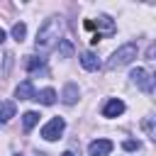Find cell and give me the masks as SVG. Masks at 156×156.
I'll use <instances>...</instances> for the list:
<instances>
[{"instance_id": "cell-1", "label": "cell", "mask_w": 156, "mask_h": 156, "mask_svg": "<svg viewBox=\"0 0 156 156\" xmlns=\"http://www.w3.org/2000/svg\"><path fill=\"white\" fill-rule=\"evenodd\" d=\"M61 29H63L61 17H49V20L39 27V32H37V49L49 51V49L61 39Z\"/></svg>"}, {"instance_id": "cell-2", "label": "cell", "mask_w": 156, "mask_h": 156, "mask_svg": "<svg viewBox=\"0 0 156 156\" xmlns=\"http://www.w3.org/2000/svg\"><path fill=\"white\" fill-rule=\"evenodd\" d=\"M136 54H139V49H136V44H122L117 51H112V56L107 58V68L110 71H115V68H122V66H129L134 58H136Z\"/></svg>"}, {"instance_id": "cell-3", "label": "cell", "mask_w": 156, "mask_h": 156, "mask_svg": "<svg viewBox=\"0 0 156 156\" xmlns=\"http://www.w3.org/2000/svg\"><path fill=\"white\" fill-rule=\"evenodd\" d=\"M63 129H66L63 117H54V119H49V122L41 127V139H46V141H56V139H61Z\"/></svg>"}, {"instance_id": "cell-4", "label": "cell", "mask_w": 156, "mask_h": 156, "mask_svg": "<svg viewBox=\"0 0 156 156\" xmlns=\"http://www.w3.org/2000/svg\"><path fill=\"white\" fill-rule=\"evenodd\" d=\"M129 78H132V83H134L139 90H144V93H151V90H154V80H151L149 71H144V68H134Z\"/></svg>"}, {"instance_id": "cell-5", "label": "cell", "mask_w": 156, "mask_h": 156, "mask_svg": "<svg viewBox=\"0 0 156 156\" xmlns=\"http://www.w3.org/2000/svg\"><path fill=\"white\" fill-rule=\"evenodd\" d=\"M124 110H127V105H124L119 98H110V100L102 105V117H107V119H115V117H119Z\"/></svg>"}, {"instance_id": "cell-6", "label": "cell", "mask_w": 156, "mask_h": 156, "mask_svg": "<svg viewBox=\"0 0 156 156\" xmlns=\"http://www.w3.org/2000/svg\"><path fill=\"white\" fill-rule=\"evenodd\" d=\"M115 149V144L110 139H95L88 144V156H107Z\"/></svg>"}, {"instance_id": "cell-7", "label": "cell", "mask_w": 156, "mask_h": 156, "mask_svg": "<svg viewBox=\"0 0 156 156\" xmlns=\"http://www.w3.org/2000/svg\"><path fill=\"white\" fill-rule=\"evenodd\" d=\"M78 98H80L78 85H76V83H66L63 90H61V102H63V105H76Z\"/></svg>"}, {"instance_id": "cell-8", "label": "cell", "mask_w": 156, "mask_h": 156, "mask_svg": "<svg viewBox=\"0 0 156 156\" xmlns=\"http://www.w3.org/2000/svg\"><path fill=\"white\" fill-rule=\"evenodd\" d=\"M34 85H32V80H22L17 88H15V98L17 100H34Z\"/></svg>"}, {"instance_id": "cell-9", "label": "cell", "mask_w": 156, "mask_h": 156, "mask_svg": "<svg viewBox=\"0 0 156 156\" xmlns=\"http://www.w3.org/2000/svg\"><path fill=\"white\" fill-rule=\"evenodd\" d=\"M15 115H17V105H15L12 100H5V102H0V124L10 122Z\"/></svg>"}, {"instance_id": "cell-10", "label": "cell", "mask_w": 156, "mask_h": 156, "mask_svg": "<svg viewBox=\"0 0 156 156\" xmlns=\"http://www.w3.org/2000/svg\"><path fill=\"white\" fill-rule=\"evenodd\" d=\"M80 66H83L85 71H98V68H100V58H98L93 51H83V54H80Z\"/></svg>"}, {"instance_id": "cell-11", "label": "cell", "mask_w": 156, "mask_h": 156, "mask_svg": "<svg viewBox=\"0 0 156 156\" xmlns=\"http://www.w3.org/2000/svg\"><path fill=\"white\" fill-rule=\"evenodd\" d=\"M34 100L41 102V105H54V102H56V90H54V88H44V90H39V93H34Z\"/></svg>"}, {"instance_id": "cell-12", "label": "cell", "mask_w": 156, "mask_h": 156, "mask_svg": "<svg viewBox=\"0 0 156 156\" xmlns=\"http://www.w3.org/2000/svg\"><path fill=\"white\" fill-rule=\"evenodd\" d=\"M24 68H27L29 73L44 71V58H41V56H27V58H24Z\"/></svg>"}, {"instance_id": "cell-13", "label": "cell", "mask_w": 156, "mask_h": 156, "mask_svg": "<svg viewBox=\"0 0 156 156\" xmlns=\"http://www.w3.org/2000/svg\"><path fill=\"white\" fill-rule=\"evenodd\" d=\"M37 122H39V112L29 110V112L22 115V127H24V132H32V127H34Z\"/></svg>"}, {"instance_id": "cell-14", "label": "cell", "mask_w": 156, "mask_h": 156, "mask_svg": "<svg viewBox=\"0 0 156 156\" xmlns=\"http://www.w3.org/2000/svg\"><path fill=\"white\" fill-rule=\"evenodd\" d=\"M24 37H27V24H24V22H15V24H12V39L24 41Z\"/></svg>"}, {"instance_id": "cell-15", "label": "cell", "mask_w": 156, "mask_h": 156, "mask_svg": "<svg viewBox=\"0 0 156 156\" xmlns=\"http://www.w3.org/2000/svg\"><path fill=\"white\" fill-rule=\"evenodd\" d=\"M58 54H61L63 58H68V56L73 54V46H71L68 39H58Z\"/></svg>"}, {"instance_id": "cell-16", "label": "cell", "mask_w": 156, "mask_h": 156, "mask_svg": "<svg viewBox=\"0 0 156 156\" xmlns=\"http://www.w3.org/2000/svg\"><path fill=\"white\" fill-rule=\"evenodd\" d=\"M122 149H124V151H139V149H141V144H139V141L127 139V141H122Z\"/></svg>"}, {"instance_id": "cell-17", "label": "cell", "mask_w": 156, "mask_h": 156, "mask_svg": "<svg viewBox=\"0 0 156 156\" xmlns=\"http://www.w3.org/2000/svg\"><path fill=\"white\" fill-rule=\"evenodd\" d=\"M144 129H146V134L154 139V127H151V119H146V122H144Z\"/></svg>"}, {"instance_id": "cell-18", "label": "cell", "mask_w": 156, "mask_h": 156, "mask_svg": "<svg viewBox=\"0 0 156 156\" xmlns=\"http://www.w3.org/2000/svg\"><path fill=\"white\" fill-rule=\"evenodd\" d=\"M5 37H7V34H5V29H2V27H0V44H2V41H5Z\"/></svg>"}, {"instance_id": "cell-19", "label": "cell", "mask_w": 156, "mask_h": 156, "mask_svg": "<svg viewBox=\"0 0 156 156\" xmlns=\"http://www.w3.org/2000/svg\"><path fill=\"white\" fill-rule=\"evenodd\" d=\"M61 156H76V154H73V151H63Z\"/></svg>"}]
</instances>
